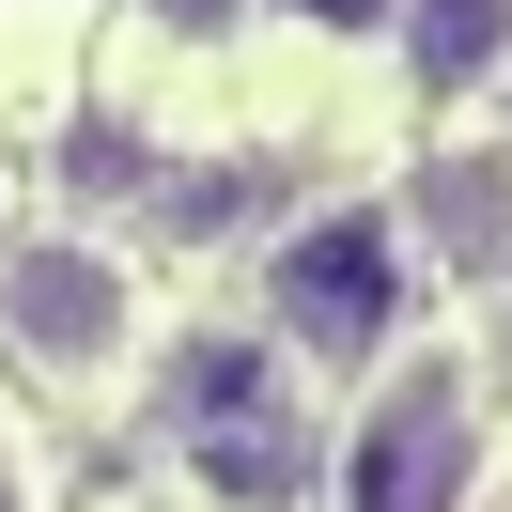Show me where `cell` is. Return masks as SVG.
I'll return each mask as SVG.
<instances>
[{"label": "cell", "mask_w": 512, "mask_h": 512, "mask_svg": "<svg viewBox=\"0 0 512 512\" xmlns=\"http://www.w3.org/2000/svg\"><path fill=\"white\" fill-rule=\"evenodd\" d=\"M404 295H419V233L388 218V202H326V218H295L280 249H264V311H280V342L342 357V373L404 357Z\"/></svg>", "instance_id": "6da1fadb"}, {"label": "cell", "mask_w": 512, "mask_h": 512, "mask_svg": "<svg viewBox=\"0 0 512 512\" xmlns=\"http://www.w3.org/2000/svg\"><path fill=\"white\" fill-rule=\"evenodd\" d=\"M512 47V0H419V63L435 78H481Z\"/></svg>", "instance_id": "8992f818"}, {"label": "cell", "mask_w": 512, "mask_h": 512, "mask_svg": "<svg viewBox=\"0 0 512 512\" xmlns=\"http://www.w3.org/2000/svg\"><path fill=\"white\" fill-rule=\"evenodd\" d=\"M0 512H32V481H16V450H0Z\"/></svg>", "instance_id": "52a82bcc"}, {"label": "cell", "mask_w": 512, "mask_h": 512, "mask_svg": "<svg viewBox=\"0 0 512 512\" xmlns=\"http://www.w3.org/2000/svg\"><path fill=\"white\" fill-rule=\"evenodd\" d=\"M466 466H481V373L450 342L388 357V388L342 435V512H466Z\"/></svg>", "instance_id": "3957f363"}, {"label": "cell", "mask_w": 512, "mask_h": 512, "mask_svg": "<svg viewBox=\"0 0 512 512\" xmlns=\"http://www.w3.org/2000/svg\"><path fill=\"white\" fill-rule=\"evenodd\" d=\"M156 419L187 435V466L218 481V497H249V512H280L295 481H311V419H295L280 357H264V342H233V326H202V342L171 357Z\"/></svg>", "instance_id": "7a4b0ae2"}, {"label": "cell", "mask_w": 512, "mask_h": 512, "mask_svg": "<svg viewBox=\"0 0 512 512\" xmlns=\"http://www.w3.org/2000/svg\"><path fill=\"white\" fill-rule=\"evenodd\" d=\"M419 218H435L450 264H497V249H512V140H450L435 187H419Z\"/></svg>", "instance_id": "5b68a950"}, {"label": "cell", "mask_w": 512, "mask_h": 512, "mask_svg": "<svg viewBox=\"0 0 512 512\" xmlns=\"http://www.w3.org/2000/svg\"><path fill=\"white\" fill-rule=\"evenodd\" d=\"M0 326L47 357V373H109L125 357V326H140V280L109 249H78V233H47V249H16L0 264Z\"/></svg>", "instance_id": "277c9868"}]
</instances>
